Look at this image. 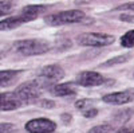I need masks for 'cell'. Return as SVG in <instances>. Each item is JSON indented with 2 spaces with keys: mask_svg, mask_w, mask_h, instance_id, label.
<instances>
[{
  "mask_svg": "<svg viewBox=\"0 0 134 133\" xmlns=\"http://www.w3.org/2000/svg\"><path fill=\"white\" fill-rule=\"evenodd\" d=\"M14 49L20 54L31 57V55H42L47 52L50 50V44L43 39H24L15 42Z\"/></svg>",
  "mask_w": 134,
  "mask_h": 133,
  "instance_id": "6da1fadb",
  "label": "cell"
},
{
  "mask_svg": "<svg viewBox=\"0 0 134 133\" xmlns=\"http://www.w3.org/2000/svg\"><path fill=\"white\" fill-rule=\"evenodd\" d=\"M85 19V14L79 9H70V11H62L58 14H52L44 18V22L48 26H62V24H70V23H79Z\"/></svg>",
  "mask_w": 134,
  "mask_h": 133,
  "instance_id": "7a4b0ae2",
  "label": "cell"
},
{
  "mask_svg": "<svg viewBox=\"0 0 134 133\" xmlns=\"http://www.w3.org/2000/svg\"><path fill=\"white\" fill-rule=\"evenodd\" d=\"M78 43L86 47H103L114 43V36L100 32H85L78 36Z\"/></svg>",
  "mask_w": 134,
  "mask_h": 133,
  "instance_id": "3957f363",
  "label": "cell"
},
{
  "mask_svg": "<svg viewBox=\"0 0 134 133\" xmlns=\"http://www.w3.org/2000/svg\"><path fill=\"white\" fill-rule=\"evenodd\" d=\"M14 93H15V95L20 99L21 102H23V101H34V99H36L40 95L42 87L39 86L36 79H34L32 82L20 85Z\"/></svg>",
  "mask_w": 134,
  "mask_h": 133,
  "instance_id": "277c9868",
  "label": "cell"
},
{
  "mask_svg": "<svg viewBox=\"0 0 134 133\" xmlns=\"http://www.w3.org/2000/svg\"><path fill=\"white\" fill-rule=\"evenodd\" d=\"M57 124L48 118H35L26 124V130L30 133H52Z\"/></svg>",
  "mask_w": 134,
  "mask_h": 133,
  "instance_id": "5b68a950",
  "label": "cell"
},
{
  "mask_svg": "<svg viewBox=\"0 0 134 133\" xmlns=\"http://www.w3.org/2000/svg\"><path fill=\"white\" fill-rule=\"evenodd\" d=\"M105 82V78L102 74L97 71H82L81 74L76 75L75 83L81 85L85 87H91V86H99Z\"/></svg>",
  "mask_w": 134,
  "mask_h": 133,
  "instance_id": "8992f818",
  "label": "cell"
},
{
  "mask_svg": "<svg viewBox=\"0 0 134 133\" xmlns=\"http://www.w3.org/2000/svg\"><path fill=\"white\" fill-rule=\"evenodd\" d=\"M103 102L110 105H125L131 101H134V93L131 92H118L103 95Z\"/></svg>",
  "mask_w": 134,
  "mask_h": 133,
  "instance_id": "52a82bcc",
  "label": "cell"
},
{
  "mask_svg": "<svg viewBox=\"0 0 134 133\" xmlns=\"http://www.w3.org/2000/svg\"><path fill=\"white\" fill-rule=\"evenodd\" d=\"M34 20L32 18L27 16V15H19V16H11V18H7L4 20L0 22V31H5V30H14V28H18L19 26L27 23V22H31Z\"/></svg>",
  "mask_w": 134,
  "mask_h": 133,
  "instance_id": "ba28073f",
  "label": "cell"
},
{
  "mask_svg": "<svg viewBox=\"0 0 134 133\" xmlns=\"http://www.w3.org/2000/svg\"><path fill=\"white\" fill-rule=\"evenodd\" d=\"M40 77H43V78H46L51 83H54V82H57V81L63 79L64 71L62 70V67H60V66H58V65H48V66H46V67L42 69Z\"/></svg>",
  "mask_w": 134,
  "mask_h": 133,
  "instance_id": "9c48e42d",
  "label": "cell"
},
{
  "mask_svg": "<svg viewBox=\"0 0 134 133\" xmlns=\"http://www.w3.org/2000/svg\"><path fill=\"white\" fill-rule=\"evenodd\" d=\"M20 105L21 101L15 93H0V110H15Z\"/></svg>",
  "mask_w": 134,
  "mask_h": 133,
  "instance_id": "30bf717a",
  "label": "cell"
},
{
  "mask_svg": "<svg viewBox=\"0 0 134 133\" xmlns=\"http://www.w3.org/2000/svg\"><path fill=\"white\" fill-rule=\"evenodd\" d=\"M50 90L54 95H57V97H67V95H72V94L76 93L75 83H72V82L57 83V85H54Z\"/></svg>",
  "mask_w": 134,
  "mask_h": 133,
  "instance_id": "8fae6325",
  "label": "cell"
},
{
  "mask_svg": "<svg viewBox=\"0 0 134 133\" xmlns=\"http://www.w3.org/2000/svg\"><path fill=\"white\" fill-rule=\"evenodd\" d=\"M21 74V70H3L0 71V87H7L11 86L18 77Z\"/></svg>",
  "mask_w": 134,
  "mask_h": 133,
  "instance_id": "7c38bea8",
  "label": "cell"
},
{
  "mask_svg": "<svg viewBox=\"0 0 134 133\" xmlns=\"http://www.w3.org/2000/svg\"><path fill=\"white\" fill-rule=\"evenodd\" d=\"M44 11H46V6H27V7L23 8V12L21 14L35 19L39 14L44 12Z\"/></svg>",
  "mask_w": 134,
  "mask_h": 133,
  "instance_id": "4fadbf2b",
  "label": "cell"
},
{
  "mask_svg": "<svg viewBox=\"0 0 134 133\" xmlns=\"http://www.w3.org/2000/svg\"><path fill=\"white\" fill-rule=\"evenodd\" d=\"M121 44L124 47H134V30L127 31L126 34L121 38Z\"/></svg>",
  "mask_w": 134,
  "mask_h": 133,
  "instance_id": "5bb4252c",
  "label": "cell"
},
{
  "mask_svg": "<svg viewBox=\"0 0 134 133\" xmlns=\"http://www.w3.org/2000/svg\"><path fill=\"white\" fill-rule=\"evenodd\" d=\"M131 57L130 54H125V55H121V57H117V58H113V59H110V61H107L106 63H103L102 66H114V65H118V63H124V62H126V61H129V58Z\"/></svg>",
  "mask_w": 134,
  "mask_h": 133,
  "instance_id": "9a60e30c",
  "label": "cell"
},
{
  "mask_svg": "<svg viewBox=\"0 0 134 133\" xmlns=\"http://www.w3.org/2000/svg\"><path fill=\"white\" fill-rule=\"evenodd\" d=\"M91 106H93V101H91V99H87V98L79 99V101L75 102V108L83 110V112H86V110H88V109H91Z\"/></svg>",
  "mask_w": 134,
  "mask_h": 133,
  "instance_id": "2e32d148",
  "label": "cell"
},
{
  "mask_svg": "<svg viewBox=\"0 0 134 133\" xmlns=\"http://www.w3.org/2000/svg\"><path fill=\"white\" fill-rule=\"evenodd\" d=\"M87 133H113V126L111 125H98V126H94L88 130Z\"/></svg>",
  "mask_w": 134,
  "mask_h": 133,
  "instance_id": "e0dca14e",
  "label": "cell"
},
{
  "mask_svg": "<svg viewBox=\"0 0 134 133\" xmlns=\"http://www.w3.org/2000/svg\"><path fill=\"white\" fill-rule=\"evenodd\" d=\"M11 9H12V3H9V2H0V16L9 14Z\"/></svg>",
  "mask_w": 134,
  "mask_h": 133,
  "instance_id": "ac0fdd59",
  "label": "cell"
},
{
  "mask_svg": "<svg viewBox=\"0 0 134 133\" xmlns=\"http://www.w3.org/2000/svg\"><path fill=\"white\" fill-rule=\"evenodd\" d=\"M15 130V125L11 123H2L0 124V133H11Z\"/></svg>",
  "mask_w": 134,
  "mask_h": 133,
  "instance_id": "d6986e66",
  "label": "cell"
},
{
  "mask_svg": "<svg viewBox=\"0 0 134 133\" xmlns=\"http://www.w3.org/2000/svg\"><path fill=\"white\" fill-rule=\"evenodd\" d=\"M98 114V110L95 109V108H91V109H88V110H86V112H83V116L85 117H87V118H91V117H95Z\"/></svg>",
  "mask_w": 134,
  "mask_h": 133,
  "instance_id": "ffe728a7",
  "label": "cell"
},
{
  "mask_svg": "<svg viewBox=\"0 0 134 133\" xmlns=\"http://www.w3.org/2000/svg\"><path fill=\"white\" fill-rule=\"evenodd\" d=\"M119 19L124 20V22H129V23H134V16H133V15H126V14H124V15L119 16Z\"/></svg>",
  "mask_w": 134,
  "mask_h": 133,
  "instance_id": "44dd1931",
  "label": "cell"
},
{
  "mask_svg": "<svg viewBox=\"0 0 134 133\" xmlns=\"http://www.w3.org/2000/svg\"><path fill=\"white\" fill-rule=\"evenodd\" d=\"M117 9H129V11H134V3H126V4H122V6H119Z\"/></svg>",
  "mask_w": 134,
  "mask_h": 133,
  "instance_id": "7402d4cb",
  "label": "cell"
},
{
  "mask_svg": "<svg viewBox=\"0 0 134 133\" xmlns=\"http://www.w3.org/2000/svg\"><path fill=\"white\" fill-rule=\"evenodd\" d=\"M115 133H134V128H129V126H124L118 129Z\"/></svg>",
  "mask_w": 134,
  "mask_h": 133,
  "instance_id": "603a6c76",
  "label": "cell"
},
{
  "mask_svg": "<svg viewBox=\"0 0 134 133\" xmlns=\"http://www.w3.org/2000/svg\"><path fill=\"white\" fill-rule=\"evenodd\" d=\"M39 105L43 106V108H54V102L52 101H40Z\"/></svg>",
  "mask_w": 134,
  "mask_h": 133,
  "instance_id": "cb8c5ba5",
  "label": "cell"
},
{
  "mask_svg": "<svg viewBox=\"0 0 134 133\" xmlns=\"http://www.w3.org/2000/svg\"><path fill=\"white\" fill-rule=\"evenodd\" d=\"M0 58H2V52H0Z\"/></svg>",
  "mask_w": 134,
  "mask_h": 133,
  "instance_id": "d4e9b609",
  "label": "cell"
}]
</instances>
